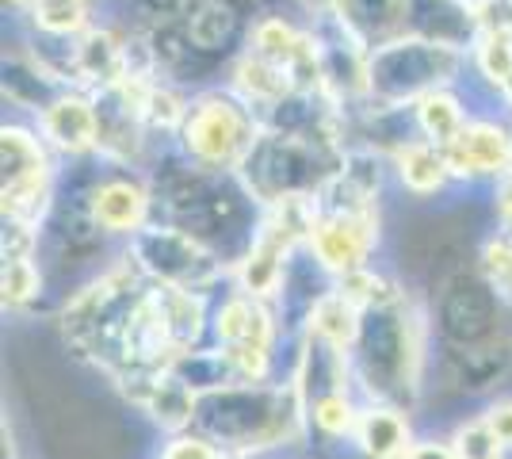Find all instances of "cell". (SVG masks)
Returning a JSON list of instances; mask_svg holds the SVG:
<instances>
[{"label":"cell","mask_w":512,"mask_h":459,"mask_svg":"<svg viewBox=\"0 0 512 459\" xmlns=\"http://www.w3.org/2000/svg\"><path fill=\"white\" fill-rule=\"evenodd\" d=\"M146 287H150V280L138 272V264L130 261L127 253H119L104 272H96L88 284H81L65 299L62 318H58L65 345L81 360L111 375L119 368L130 314H134Z\"/></svg>","instance_id":"4"},{"label":"cell","mask_w":512,"mask_h":459,"mask_svg":"<svg viewBox=\"0 0 512 459\" xmlns=\"http://www.w3.org/2000/svg\"><path fill=\"white\" fill-rule=\"evenodd\" d=\"M444 153L455 180H497L512 165V123L497 115H474Z\"/></svg>","instance_id":"15"},{"label":"cell","mask_w":512,"mask_h":459,"mask_svg":"<svg viewBox=\"0 0 512 459\" xmlns=\"http://www.w3.org/2000/svg\"><path fill=\"white\" fill-rule=\"evenodd\" d=\"M478 35H509L512 39V0H474L470 4Z\"/></svg>","instance_id":"29"},{"label":"cell","mask_w":512,"mask_h":459,"mask_svg":"<svg viewBox=\"0 0 512 459\" xmlns=\"http://www.w3.org/2000/svg\"><path fill=\"white\" fill-rule=\"evenodd\" d=\"M123 253L138 264V272L150 284L184 287V291H199V295H211V299L234 284L230 264L218 253H211L203 241H195L192 234L165 226V222H150L142 234H134L127 241Z\"/></svg>","instance_id":"10"},{"label":"cell","mask_w":512,"mask_h":459,"mask_svg":"<svg viewBox=\"0 0 512 459\" xmlns=\"http://www.w3.org/2000/svg\"><path fill=\"white\" fill-rule=\"evenodd\" d=\"M474 268H478L482 280L512 306V234L497 230V234H490V238L482 241L478 264H474Z\"/></svg>","instance_id":"27"},{"label":"cell","mask_w":512,"mask_h":459,"mask_svg":"<svg viewBox=\"0 0 512 459\" xmlns=\"http://www.w3.org/2000/svg\"><path fill=\"white\" fill-rule=\"evenodd\" d=\"M451 448L459 459H512V452L501 444V437L490 429V421L482 414L463 417L455 429L448 433Z\"/></svg>","instance_id":"25"},{"label":"cell","mask_w":512,"mask_h":459,"mask_svg":"<svg viewBox=\"0 0 512 459\" xmlns=\"http://www.w3.org/2000/svg\"><path fill=\"white\" fill-rule=\"evenodd\" d=\"M192 433L234 459H268L310 444V417L291 375L199 394Z\"/></svg>","instance_id":"3"},{"label":"cell","mask_w":512,"mask_h":459,"mask_svg":"<svg viewBox=\"0 0 512 459\" xmlns=\"http://www.w3.org/2000/svg\"><path fill=\"white\" fill-rule=\"evenodd\" d=\"M146 176L153 188V222L192 234L234 272L249 253L264 215V207L249 196L241 176L199 169L176 146L169 153H157Z\"/></svg>","instance_id":"1"},{"label":"cell","mask_w":512,"mask_h":459,"mask_svg":"<svg viewBox=\"0 0 512 459\" xmlns=\"http://www.w3.org/2000/svg\"><path fill=\"white\" fill-rule=\"evenodd\" d=\"M35 127L46 146L69 161H88L100 150V111L85 88H65L43 115H35Z\"/></svg>","instance_id":"14"},{"label":"cell","mask_w":512,"mask_h":459,"mask_svg":"<svg viewBox=\"0 0 512 459\" xmlns=\"http://www.w3.org/2000/svg\"><path fill=\"white\" fill-rule=\"evenodd\" d=\"M58 153L43 142L35 123H4L0 127V211L4 222H23L43 230L54 211L62 173L54 165Z\"/></svg>","instance_id":"9"},{"label":"cell","mask_w":512,"mask_h":459,"mask_svg":"<svg viewBox=\"0 0 512 459\" xmlns=\"http://www.w3.org/2000/svg\"><path fill=\"white\" fill-rule=\"evenodd\" d=\"M348 360L363 402H386L413 414L421 406L432 364L428 306H421V299L406 287H398L383 303L367 306Z\"/></svg>","instance_id":"2"},{"label":"cell","mask_w":512,"mask_h":459,"mask_svg":"<svg viewBox=\"0 0 512 459\" xmlns=\"http://www.w3.org/2000/svg\"><path fill=\"white\" fill-rule=\"evenodd\" d=\"M467 4H474V0H467Z\"/></svg>","instance_id":"35"},{"label":"cell","mask_w":512,"mask_h":459,"mask_svg":"<svg viewBox=\"0 0 512 459\" xmlns=\"http://www.w3.org/2000/svg\"><path fill=\"white\" fill-rule=\"evenodd\" d=\"M344 150L348 146L337 138L260 131L237 176L260 207H276L283 199H314L341 173Z\"/></svg>","instance_id":"5"},{"label":"cell","mask_w":512,"mask_h":459,"mask_svg":"<svg viewBox=\"0 0 512 459\" xmlns=\"http://www.w3.org/2000/svg\"><path fill=\"white\" fill-rule=\"evenodd\" d=\"M409 35L470 54L478 43V23L467 0H409Z\"/></svg>","instance_id":"18"},{"label":"cell","mask_w":512,"mask_h":459,"mask_svg":"<svg viewBox=\"0 0 512 459\" xmlns=\"http://www.w3.org/2000/svg\"><path fill=\"white\" fill-rule=\"evenodd\" d=\"M470 119H474V115H470L467 100L459 96V88L428 92L425 100H417V104H413V123H417V134L428 138V142H436V146L455 142Z\"/></svg>","instance_id":"22"},{"label":"cell","mask_w":512,"mask_h":459,"mask_svg":"<svg viewBox=\"0 0 512 459\" xmlns=\"http://www.w3.org/2000/svg\"><path fill=\"white\" fill-rule=\"evenodd\" d=\"M96 4L100 0H31L23 16L31 23V35L77 39L96 23Z\"/></svg>","instance_id":"23"},{"label":"cell","mask_w":512,"mask_h":459,"mask_svg":"<svg viewBox=\"0 0 512 459\" xmlns=\"http://www.w3.org/2000/svg\"><path fill=\"white\" fill-rule=\"evenodd\" d=\"M119 394L127 398L134 410H142L150 425H157L165 437L176 433H192L195 425V406H199V394L180 383L172 372H134L115 379Z\"/></svg>","instance_id":"13"},{"label":"cell","mask_w":512,"mask_h":459,"mask_svg":"<svg viewBox=\"0 0 512 459\" xmlns=\"http://www.w3.org/2000/svg\"><path fill=\"white\" fill-rule=\"evenodd\" d=\"M65 88L69 85H62V81H58V77H54L31 50L12 54V58L4 62V100L23 111L43 115V111L62 96Z\"/></svg>","instance_id":"20"},{"label":"cell","mask_w":512,"mask_h":459,"mask_svg":"<svg viewBox=\"0 0 512 459\" xmlns=\"http://www.w3.org/2000/svg\"><path fill=\"white\" fill-rule=\"evenodd\" d=\"M467 69V50L406 35L398 43L371 50V58H367V108H413L428 92L459 88Z\"/></svg>","instance_id":"6"},{"label":"cell","mask_w":512,"mask_h":459,"mask_svg":"<svg viewBox=\"0 0 512 459\" xmlns=\"http://www.w3.org/2000/svg\"><path fill=\"white\" fill-rule=\"evenodd\" d=\"M341 0H299V8L310 16V20H321V16H333Z\"/></svg>","instance_id":"33"},{"label":"cell","mask_w":512,"mask_h":459,"mask_svg":"<svg viewBox=\"0 0 512 459\" xmlns=\"http://www.w3.org/2000/svg\"><path fill=\"white\" fill-rule=\"evenodd\" d=\"M497 100H501V104H505V108L512 111V77L505 81V88H501V96H497Z\"/></svg>","instance_id":"34"},{"label":"cell","mask_w":512,"mask_h":459,"mask_svg":"<svg viewBox=\"0 0 512 459\" xmlns=\"http://www.w3.org/2000/svg\"><path fill=\"white\" fill-rule=\"evenodd\" d=\"M287 341L276 303L256 299L241 287H226L211 306V345L230 356L241 383H276L279 345Z\"/></svg>","instance_id":"8"},{"label":"cell","mask_w":512,"mask_h":459,"mask_svg":"<svg viewBox=\"0 0 512 459\" xmlns=\"http://www.w3.org/2000/svg\"><path fill=\"white\" fill-rule=\"evenodd\" d=\"M390 173L398 176V184L406 188L409 196H436L444 192L448 184H455V173H451V161L444 146L428 142V138H413L402 150L390 157Z\"/></svg>","instance_id":"19"},{"label":"cell","mask_w":512,"mask_h":459,"mask_svg":"<svg viewBox=\"0 0 512 459\" xmlns=\"http://www.w3.org/2000/svg\"><path fill=\"white\" fill-rule=\"evenodd\" d=\"M260 115H256L230 85H211L192 92L188 115L176 134V150L192 165L211 173H241L245 157L253 153L260 138Z\"/></svg>","instance_id":"7"},{"label":"cell","mask_w":512,"mask_h":459,"mask_svg":"<svg viewBox=\"0 0 512 459\" xmlns=\"http://www.w3.org/2000/svg\"><path fill=\"white\" fill-rule=\"evenodd\" d=\"M360 318H363L360 306L352 303L341 287L333 284L318 303H314L302 333H310V337H318V341H325V345L348 352L352 349V341H356V333H360Z\"/></svg>","instance_id":"21"},{"label":"cell","mask_w":512,"mask_h":459,"mask_svg":"<svg viewBox=\"0 0 512 459\" xmlns=\"http://www.w3.org/2000/svg\"><path fill=\"white\" fill-rule=\"evenodd\" d=\"M432 337L440 349H478L512 329V306L493 291L478 268H455L436 287L432 306Z\"/></svg>","instance_id":"11"},{"label":"cell","mask_w":512,"mask_h":459,"mask_svg":"<svg viewBox=\"0 0 512 459\" xmlns=\"http://www.w3.org/2000/svg\"><path fill=\"white\" fill-rule=\"evenodd\" d=\"M85 203L104 238L130 241L153 222L150 176L138 169H115V165L100 161L85 184Z\"/></svg>","instance_id":"12"},{"label":"cell","mask_w":512,"mask_h":459,"mask_svg":"<svg viewBox=\"0 0 512 459\" xmlns=\"http://www.w3.org/2000/svg\"><path fill=\"white\" fill-rule=\"evenodd\" d=\"M482 417L490 421V429L512 452V394H497V398H490L486 410H482Z\"/></svg>","instance_id":"30"},{"label":"cell","mask_w":512,"mask_h":459,"mask_svg":"<svg viewBox=\"0 0 512 459\" xmlns=\"http://www.w3.org/2000/svg\"><path fill=\"white\" fill-rule=\"evenodd\" d=\"M153 459H226V452L214 448L211 440L199 437V433H176V437L161 440Z\"/></svg>","instance_id":"28"},{"label":"cell","mask_w":512,"mask_h":459,"mask_svg":"<svg viewBox=\"0 0 512 459\" xmlns=\"http://www.w3.org/2000/svg\"><path fill=\"white\" fill-rule=\"evenodd\" d=\"M226 459H234V456H226Z\"/></svg>","instance_id":"36"},{"label":"cell","mask_w":512,"mask_h":459,"mask_svg":"<svg viewBox=\"0 0 512 459\" xmlns=\"http://www.w3.org/2000/svg\"><path fill=\"white\" fill-rule=\"evenodd\" d=\"M46 272L39 257H4L0 268V303L8 314H23L43 299Z\"/></svg>","instance_id":"24"},{"label":"cell","mask_w":512,"mask_h":459,"mask_svg":"<svg viewBox=\"0 0 512 459\" xmlns=\"http://www.w3.org/2000/svg\"><path fill=\"white\" fill-rule=\"evenodd\" d=\"M406 459H459L448 437H417Z\"/></svg>","instance_id":"32"},{"label":"cell","mask_w":512,"mask_h":459,"mask_svg":"<svg viewBox=\"0 0 512 459\" xmlns=\"http://www.w3.org/2000/svg\"><path fill=\"white\" fill-rule=\"evenodd\" d=\"M333 16L367 50H379L409 35V0H341Z\"/></svg>","instance_id":"16"},{"label":"cell","mask_w":512,"mask_h":459,"mask_svg":"<svg viewBox=\"0 0 512 459\" xmlns=\"http://www.w3.org/2000/svg\"><path fill=\"white\" fill-rule=\"evenodd\" d=\"M493 211H497V230L512 234V165L493 180Z\"/></svg>","instance_id":"31"},{"label":"cell","mask_w":512,"mask_h":459,"mask_svg":"<svg viewBox=\"0 0 512 459\" xmlns=\"http://www.w3.org/2000/svg\"><path fill=\"white\" fill-rule=\"evenodd\" d=\"M470 69L501 96L505 81L512 77V39L509 35H478L470 50Z\"/></svg>","instance_id":"26"},{"label":"cell","mask_w":512,"mask_h":459,"mask_svg":"<svg viewBox=\"0 0 512 459\" xmlns=\"http://www.w3.org/2000/svg\"><path fill=\"white\" fill-rule=\"evenodd\" d=\"M413 444H417V433H413L409 410L386 406V402H363L360 425L352 437V448L363 459H406Z\"/></svg>","instance_id":"17"}]
</instances>
